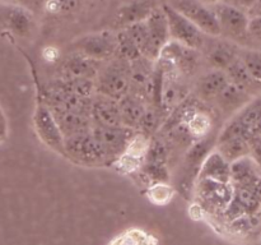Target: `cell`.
Masks as SVG:
<instances>
[{
  "label": "cell",
  "instance_id": "1",
  "mask_svg": "<svg viewBox=\"0 0 261 245\" xmlns=\"http://www.w3.org/2000/svg\"><path fill=\"white\" fill-rule=\"evenodd\" d=\"M64 157L84 167H103L110 165L106 153L92 132L65 138Z\"/></svg>",
  "mask_w": 261,
  "mask_h": 245
},
{
  "label": "cell",
  "instance_id": "3",
  "mask_svg": "<svg viewBox=\"0 0 261 245\" xmlns=\"http://www.w3.org/2000/svg\"><path fill=\"white\" fill-rule=\"evenodd\" d=\"M158 60L172 68L181 78L193 77L204 63L200 51L181 45L176 41H168L163 46Z\"/></svg>",
  "mask_w": 261,
  "mask_h": 245
},
{
  "label": "cell",
  "instance_id": "16",
  "mask_svg": "<svg viewBox=\"0 0 261 245\" xmlns=\"http://www.w3.org/2000/svg\"><path fill=\"white\" fill-rule=\"evenodd\" d=\"M198 179H212L221 183H231V163L216 148H213L201 162Z\"/></svg>",
  "mask_w": 261,
  "mask_h": 245
},
{
  "label": "cell",
  "instance_id": "31",
  "mask_svg": "<svg viewBox=\"0 0 261 245\" xmlns=\"http://www.w3.org/2000/svg\"><path fill=\"white\" fill-rule=\"evenodd\" d=\"M232 186H233V198L244 207L246 213L259 211L261 208L260 201L249 188L242 185H233V184Z\"/></svg>",
  "mask_w": 261,
  "mask_h": 245
},
{
  "label": "cell",
  "instance_id": "10",
  "mask_svg": "<svg viewBox=\"0 0 261 245\" xmlns=\"http://www.w3.org/2000/svg\"><path fill=\"white\" fill-rule=\"evenodd\" d=\"M170 5L190 19L206 36H221L216 13L208 4L200 0H172Z\"/></svg>",
  "mask_w": 261,
  "mask_h": 245
},
{
  "label": "cell",
  "instance_id": "35",
  "mask_svg": "<svg viewBox=\"0 0 261 245\" xmlns=\"http://www.w3.org/2000/svg\"><path fill=\"white\" fill-rule=\"evenodd\" d=\"M8 134V121L5 117L4 111H3L2 106H0V143L7 138Z\"/></svg>",
  "mask_w": 261,
  "mask_h": 245
},
{
  "label": "cell",
  "instance_id": "39",
  "mask_svg": "<svg viewBox=\"0 0 261 245\" xmlns=\"http://www.w3.org/2000/svg\"><path fill=\"white\" fill-rule=\"evenodd\" d=\"M254 134L259 135V137L261 138V119L259 120V121H257V124L255 125V128H254Z\"/></svg>",
  "mask_w": 261,
  "mask_h": 245
},
{
  "label": "cell",
  "instance_id": "5",
  "mask_svg": "<svg viewBox=\"0 0 261 245\" xmlns=\"http://www.w3.org/2000/svg\"><path fill=\"white\" fill-rule=\"evenodd\" d=\"M162 7L167 15L171 41L200 51L205 43V33L170 4H163Z\"/></svg>",
  "mask_w": 261,
  "mask_h": 245
},
{
  "label": "cell",
  "instance_id": "26",
  "mask_svg": "<svg viewBox=\"0 0 261 245\" xmlns=\"http://www.w3.org/2000/svg\"><path fill=\"white\" fill-rule=\"evenodd\" d=\"M228 227L239 236H257L261 235V208L259 211L246 213L228 222Z\"/></svg>",
  "mask_w": 261,
  "mask_h": 245
},
{
  "label": "cell",
  "instance_id": "9",
  "mask_svg": "<svg viewBox=\"0 0 261 245\" xmlns=\"http://www.w3.org/2000/svg\"><path fill=\"white\" fill-rule=\"evenodd\" d=\"M194 191L201 207L218 213H222L233 198L231 183H221L212 179H196Z\"/></svg>",
  "mask_w": 261,
  "mask_h": 245
},
{
  "label": "cell",
  "instance_id": "24",
  "mask_svg": "<svg viewBox=\"0 0 261 245\" xmlns=\"http://www.w3.org/2000/svg\"><path fill=\"white\" fill-rule=\"evenodd\" d=\"M250 101V94L247 92L242 91L239 87L228 83V86L222 91L216 99V104L218 105L219 109L226 114L233 112L234 110H239L244 107L247 102Z\"/></svg>",
  "mask_w": 261,
  "mask_h": 245
},
{
  "label": "cell",
  "instance_id": "40",
  "mask_svg": "<svg viewBox=\"0 0 261 245\" xmlns=\"http://www.w3.org/2000/svg\"><path fill=\"white\" fill-rule=\"evenodd\" d=\"M200 2L205 3V4H217V3L222 2V0H200Z\"/></svg>",
  "mask_w": 261,
  "mask_h": 245
},
{
  "label": "cell",
  "instance_id": "30",
  "mask_svg": "<svg viewBox=\"0 0 261 245\" xmlns=\"http://www.w3.org/2000/svg\"><path fill=\"white\" fill-rule=\"evenodd\" d=\"M173 190L172 185L168 183H153L148 186L147 195L152 203L157 204V206H165V204L170 203L171 199L173 198Z\"/></svg>",
  "mask_w": 261,
  "mask_h": 245
},
{
  "label": "cell",
  "instance_id": "12",
  "mask_svg": "<svg viewBox=\"0 0 261 245\" xmlns=\"http://www.w3.org/2000/svg\"><path fill=\"white\" fill-rule=\"evenodd\" d=\"M228 83L226 71L221 69H209L196 81L194 96L205 104H211L216 101L217 97L228 86Z\"/></svg>",
  "mask_w": 261,
  "mask_h": 245
},
{
  "label": "cell",
  "instance_id": "4",
  "mask_svg": "<svg viewBox=\"0 0 261 245\" xmlns=\"http://www.w3.org/2000/svg\"><path fill=\"white\" fill-rule=\"evenodd\" d=\"M216 13L221 36L234 43H242L249 41L247 37V24L249 17L245 10L239 9L226 2H219L212 7Z\"/></svg>",
  "mask_w": 261,
  "mask_h": 245
},
{
  "label": "cell",
  "instance_id": "13",
  "mask_svg": "<svg viewBox=\"0 0 261 245\" xmlns=\"http://www.w3.org/2000/svg\"><path fill=\"white\" fill-rule=\"evenodd\" d=\"M48 107H50L64 138L73 137V135L92 130L93 124H92L91 117L87 115L79 114V112L71 111V110L64 109L60 106H54V105H48Z\"/></svg>",
  "mask_w": 261,
  "mask_h": 245
},
{
  "label": "cell",
  "instance_id": "29",
  "mask_svg": "<svg viewBox=\"0 0 261 245\" xmlns=\"http://www.w3.org/2000/svg\"><path fill=\"white\" fill-rule=\"evenodd\" d=\"M117 37V47L115 56L121 60L126 61V63H132V61L137 60V59L142 58V54L138 50L135 43L133 42L132 38L129 37L125 30H119L116 32Z\"/></svg>",
  "mask_w": 261,
  "mask_h": 245
},
{
  "label": "cell",
  "instance_id": "18",
  "mask_svg": "<svg viewBox=\"0 0 261 245\" xmlns=\"http://www.w3.org/2000/svg\"><path fill=\"white\" fill-rule=\"evenodd\" d=\"M121 30H125V32L129 35V37L132 38L133 42L135 43V46H137L138 50L140 51L142 56H144V58L149 59V60L152 61L158 60L161 53L160 50L155 47L154 43H153L144 20L135 22L133 23V24L127 26V27L121 28Z\"/></svg>",
  "mask_w": 261,
  "mask_h": 245
},
{
  "label": "cell",
  "instance_id": "22",
  "mask_svg": "<svg viewBox=\"0 0 261 245\" xmlns=\"http://www.w3.org/2000/svg\"><path fill=\"white\" fill-rule=\"evenodd\" d=\"M259 176H261V171L250 156L231 162V184L233 185H249Z\"/></svg>",
  "mask_w": 261,
  "mask_h": 245
},
{
  "label": "cell",
  "instance_id": "21",
  "mask_svg": "<svg viewBox=\"0 0 261 245\" xmlns=\"http://www.w3.org/2000/svg\"><path fill=\"white\" fill-rule=\"evenodd\" d=\"M217 151L228 161L229 163L239 158L249 156V140L244 137H227V138H217L216 145Z\"/></svg>",
  "mask_w": 261,
  "mask_h": 245
},
{
  "label": "cell",
  "instance_id": "38",
  "mask_svg": "<svg viewBox=\"0 0 261 245\" xmlns=\"http://www.w3.org/2000/svg\"><path fill=\"white\" fill-rule=\"evenodd\" d=\"M47 3V0H22V5L24 8H27L28 10L37 9L41 8L42 5H45Z\"/></svg>",
  "mask_w": 261,
  "mask_h": 245
},
{
  "label": "cell",
  "instance_id": "20",
  "mask_svg": "<svg viewBox=\"0 0 261 245\" xmlns=\"http://www.w3.org/2000/svg\"><path fill=\"white\" fill-rule=\"evenodd\" d=\"M152 9L153 7L149 4V2H145V0H137V2L129 3V4L120 8L119 12L116 13L115 24L121 30V28L127 27L133 23L144 20Z\"/></svg>",
  "mask_w": 261,
  "mask_h": 245
},
{
  "label": "cell",
  "instance_id": "14",
  "mask_svg": "<svg viewBox=\"0 0 261 245\" xmlns=\"http://www.w3.org/2000/svg\"><path fill=\"white\" fill-rule=\"evenodd\" d=\"M89 116L93 125H121L119 101L103 94L94 93L91 101Z\"/></svg>",
  "mask_w": 261,
  "mask_h": 245
},
{
  "label": "cell",
  "instance_id": "34",
  "mask_svg": "<svg viewBox=\"0 0 261 245\" xmlns=\"http://www.w3.org/2000/svg\"><path fill=\"white\" fill-rule=\"evenodd\" d=\"M247 37H249V41L261 42V17L249 18Z\"/></svg>",
  "mask_w": 261,
  "mask_h": 245
},
{
  "label": "cell",
  "instance_id": "36",
  "mask_svg": "<svg viewBox=\"0 0 261 245\" xmlns=\"http://www.w3.org/2000/svg\"><path fill=\"white\" fill-rule=\"evenodd\" d=\"M255 2H256V0H227L226 3H228V4L233 5V7L239 8V9L245 10V12H246V10L249 9V8L251 7Z\"/></svg>",
  "mask_w": 261,
  "mask_h": 245
},
{
  "label": "cell",
  "instance_id": "8",
  "mask_svg": "<svg viewBox=\"0 0 261 245\" xmlns=\"http://www.w3.org/2000/svg\"><path fill=\"white\" fill-rule=\"evenodd\" d=\"M33 128L41 142L55 152L64 156V138L50 107L45 101L40 100L33 112Z\"/></svg>",
  "mask_w": 261,
  "mask_h": 245
},
{
  "label": "cell",
  "instance_id": "25",
  "mask_svg": "<svg viewBox=\"0 0 261 245\" xmlns=\"http://www.w3.org/2000/svg\"><path fill=\"white\" fill-rule=\"evenodd\" d=\"M224 71H226L229 83L239 87L240 89L247 92L249 94H251L259 87V84L251 78L240 58H237Z\"/></svg>",
  "mask_w": 261,
  "mask_h": 245
},
{
  "label": "cell",
  "instance_id": "7",
  "mask_svg": "<svg viewBox=\"0 0 261 245\" xmlns=\"http://www.w3.org/2000/svg\"><path fill=\"white\" fill-rule=\"evenodd\" d=\"M117 37L116 32L101 31L79 37L71 43V51L83 54L88 58L99 61H107L116 54Z\"/></svg>",
  "mask_w": 261,
  "mask_h": 245
},
{
  "label": "cell",
  "instance_id": "23",
  "mask_svg": "<svg viewBox=\"0 0 261 245\" xmlns=\"http://www.w3.org/2000/svg\"><path fill=\"white\" fill-rule=\"evenodd\" d=\"M7 24L13 32L25 36L33 27V15L31 10L23 5H9L7 9Z\"/></svg>",
  "mask_w": 261,
  "mask_h": 245
},
{
  "label": "cell",
  "instance_id": "27",
  "mask_svg": "<svg viewBox=\"0 0 261 245\" xmlns=\"http://www.w3.org/2000/svg\"><path fill=\"white\" fill-rule=\"evenodd\" d=\"M109 245H158V241L149 232L133 227L115 236Z\"/></svg>",
  "mask_w": 261,
  "mask_h": 245
},
{
  "label": "cell",
  "instance_id": "28",
  "mask_svg": "<svg viewBox=\"0 0 261 245\" xmlns=\"http://www.w3.org/2000/svg\"><path fill=\"white\" fill-rule=\"evenodd\" d=\"M162 122V112L158 109H155V107L148 105L142 119H140L139 124H138L137 130L142 133V134L152 138L160 130Z\"/></svg>",
  "mask_w": 261,
  "mask_h": 245
},
{
  "label": "cell",
  "instance_id": "19",
  "mask_svg": "<svg viewBox=\"0 0 261 245\" xmlns=\"http://www.w3.org/2000/svg\"><path fill=\"white\" fill-rule=\"evenodd\" d=\"M148 105L143 100L127 93L122 99L119 100L120 109V120L121 125L137 130L138 124L144 114Z\"/></svg>",
  "mask_w": 261,
  "mask_h": 245
},
{
  "label": "cell",
  "instance_id": "33",
  "mask_svg": "<svg viewBox=\"0 0 261 245\" xmlns=\"http://www.w3.org/2000/svg\"><path fill=\"white\" fill-rule=\"evenodd\" d=\"M249 156L261 171V138L254 134L249 138Z\"/></svg>",
  "mask_w": 261,
  "mask_h": 245
},
{
  "label": "cell",
  "instance_id": "17",
  "mask_svg": "<svg viewBox=\"0 0 261 245\" xmlns=\"http://www.w3.org/2000/svg\"><path fill=\"white\" fill-rule=\"evenodd\" d=\"M145 26L148 28L150 38H152L153 43L155 47L160 50L163 48V46L171 41L170 38V27H168L167 15H166L163 7H153L149 14L144 19Z\"/></svg>",
  "mask_w": 261,
  "mask_h": 245
},
{
  "label": "cell",
  "instance_id": "37",
  "mask_svg": "<svg viewBox=\"0 0 261 245\" xmlns=\"http://www.w3.org/2000/svg\"><path fill=\"white\" fill-rule=\"evenodd\" d=\"M246 14L249 18L261 17V0H256V2L246 10Z\"/></svg>",
  "mask_w": 261,
  "mask_h": 245
},
{
  "label": "cell",
  "instance_id": "15",
  "mask_svg": "<svg viewBox=\"0 0 261 245\" xmlns=\"http://www.w3.org/2000/svg\"><path fill=\"white\" fill-rule=\"evenodd\" d=\"M103 61L94 60L83 54L71 51L63 61L64 77H76V78L96 79Z\"/></svg>",
  "mask_w": 261,
  "mask_h": 245
},
{
  "label": "cell",
  "instance_id": "32",
  "mask_svg": "<svg viewBox=\"0 0 261 245\" xmlns=\"http://www.w3.org/2000/svg\"><path fill=\"white\" fill-rule=\"evenodd\" d=\"M239 58L244 63L251 78L261 86V53L254 50H246L239 53Z\"/></svg>",
  "mask_w": 261,
  "mask_h": 245
},
{
  "label": "cell",
  "instance_id": "11",
  "mask_svg": "<svg viewBox=\"0 0 261 245\" xmlns=\"http://www.w3.org/2000/svg\"><path fill=\"white\" fill-rule=\"evenodd\" d=\"M200 53L203 61L208 64L209 69L226 70L239 58L240 51L236 43L227 38H221V36H206Z\"/></svg>",
  "mask_w": 261,
  "mask_h": 245
},
{
  "label": "cell",
  "instance_id": "6",
  "mask_svg": "<svg viewBox=\"0 0 261 245\" xmlns=\"http://www.w3.org/2000/svg\"><path fill=\"white\" fill-rule=\"evenodd\" d=\"M91 132L106 153L110 166H112V163L125 152L137 134V130L124 125H93Z\"/></svg>",
  "mask_w": 261,
  "mask_h": 245
},
{
  "label": "cell",
  "instance_id": "2",
  "mask_svg": "<svg viewBox=\"0 0 261 245\" xmlns=\"http://www.w3.org/2000/svg\"><path fill=\"white\" fill-rule=\"evenodd\" d=\"M96 93L103 94L119 101L129 93V63L114 56L102 65L94 79Z\"/></svg>",
  "mask_w": 261,
  "mask_h": 245
}]
</instances>
